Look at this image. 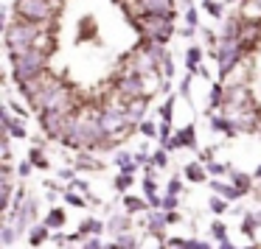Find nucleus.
<instances>
[{"label": "nucleus", "mask_w": 261, "mask_h": 249, "mask_svg": "<svg viewBox=\"0 0 261 249\" xmlns=\"http://www.w3.org/2000/svg\"><path fill=\"white\" fill-rule=\"evenodd\" d=\"M101 137H107L101 126V115H81V118H73V124L62 140L68 146H99Z\"/></svg>", "instance_id": "obj_1"}, {"label": "nucleus", "mask_w": 261, "mask_h": 249, "mask_svg": "<svg viewBox=\"0 0 261 249\" xmlns=\"http://www.w3.org/2000/svg\"><path fill=\"white\" fill-rule=\"evenodd\" d=\"M45 34V28L42 23H28V20H20V23H14L6 28V45L12 51V56H20L25 51H31L34 42H40Z\"/></svg>", "instance_id": "obj_2"}, {"label": "nucleus", "mask_w": 261, "mask_h": 249, "mask_svg": "<svg viewBox=\"0 0 261 249\" xmlns=\"http://www.w3.org/2000/svg\"><path fill=\"white\" fill-rule=\"evenodd\" d=\"M42 68H45V51H40V48H31L20 56H14V76H17L20 84L40 79Z\"/></svg>", "instance_id": "obj_3"}, {"label": "nucleus", "mask_w": 261, "mask_h": 249, "mask_svg": "<svg viewBox=\"0 0 261 249\" xmlns=\"http://www.w3.org/2000/svg\"><path fill=\"white\" fill-rule=\"evenodd\" d=\"M57 12V0H17V14L28 23H45Z\"/></svg>", "instance_id": "obj_4"}, {"label": "nucleus", "mask_w": 261, "mask_h": 249, "mask_svg": "<svg viewBox=\"0 0 261 249\" xmlns=\"http://www.w3.org/2000/svg\"><path fill=\"white\" fill-rule=\"evenodd\" d=\"M135 23L141 25V28H143V34L152 36L155 42H163V39L171 34V17H160V14H143V17H138Z\"/></svg>", "instance_id": "obj_5"}, {"label": "nucleus", "mask_w": 261, "mask_h": 249, "mask_svg": "<svg viewBox=\"0 0 261 249\" xmlns=\"http://www.w3.org/2000/svg\"><path fill=\"white\" fill-rule=\"evenodd\" d=\"M216 56H219V76L225 79L227 73L233 70V65L239 62V56H241V45H239L236 39H222Z\"/></svg>", "instance_id": "obj_6"}, {"label": "nucleus", "mask_w": 261, "mask_h": 249, "mask_svg": "<svg viewBox=\"0 0 261 249\" xmlns=\"http://www.w3.org/2000/svg\"><path fill=\"white\" fill-rule=\"evenodd\" d=\"M143 76H138V73H126L118 79V90L124 95L126 101H135V98H143Z\"/></svg>", "instance_id": "obj_7"}, {"label": "nucleus", "mask_w": 261, "mask_h": 249, "mask_svg": "<svg viewBox=\"0 0 261 249\" xmlns=\"http://www.w3.org/2000/svg\"><path fill=\"white\" fill-rule=\"evenodd\" d=\"M143 14H160V17H171V0H138Z\"/></svg>", "instance_id": "obj_8"}, {"label": "nucleus", "mask_w": 261, "mask_h": 249, "mask_svg": "<svg viewBox=\"0 0 261 249\" xmlns=\"http://www.w3.org/2000/svg\"><path fill=\"white\" fill-rule=\"evenodd\" d=\"M34 215H37V202L34 199H20V210H17V215H14V218H17V230L23 232Z\"/></svg>", "instance_id": "obj_9"}, {"label": "nucleus", "mask_w": 261, "mask_h": 249, "mask_svg": "<svg viewBox=\"0 0 261 249\" xmlns=\"http://www.w3.org/2000/svg\"><path fill=\"white\" fill-rule=\"evenodd\" d=\"M180 146H194V126H185L182 132H177L166 148H180Z\"/></svg>", "instance_id": "obj_10"}, {"label": "nucleus", "mask_w": 261, "mask_h": 249, "mask_svg": "<svg viewBox=\"0 0 261 249\" xmlns=\"http://www.w3.org/2000/svg\"><path fill=\"white\" fill-rule=\"evenodd\" d=\"M143 109H146V98H135V101H129V107H126V121H129V124L141 121V118H143Z\"/></svg>", "instance_id": "obj_11"}, {"label": "nucleus", "mask_w": 261, "mask_h": 249, "mask_svg": "<svg viewBox=\"0 0 261 249\" xmlns=\"http://www.w3.org/2000/svg\"><path fill=\"white\" fill-rule=\"evenodd\" d=\"M211 188H214V191H216V196H225L227 202H230V199H239V196H241V193H239V188H236V185H225V182H214Z\"/></svg>", "instance_id": "obj_12"}, {"label": "nucleus", "mask_w": 261, "mask_h": 249, "mask_svg": "<svg viewBox=\"0 0 261 249\" xmlns=\"http://www.w3.org/2000/svg\"><path fill=\"white\" fill-rule=\"evenodd\" d=\"M166 221H169V215H163V213H152V215H149V230H152V235H155V238L163 235Z\"/></svg>", "instance_id": "obj_13"}, {"label": "nucleus", "mask_w": 261, "mask_h": 249, "mask_svg": "<svg viewBox=\"0 0 261 249\" xmlns=\"http://www.w3.org/2000/svg\"><path fill=\"white\" fill-rule=\"evenodd\" d=\"M143 191H146V199L152 207H158V204H163V199H158V188H155V179L152 177H146V182H143Z\"/></svg>", "instance_id": "obj_14"}, {"label": "nucleus", "mask_w": 261, "mask_h": 249, "mask_svg": "<svg viewBox=\"0 0 261 249\" xmlns=\"http://www.w3.org/2000/svg\"><path fill=\"white\" fill-rule=\"evenodd\" d=\"M62 224H65V210L54 207V210L45 215V227H48V230H54V227H62Z\"/></svg>", "instance_id": "obj_15"}, {"label": "nucleus", "mask_w": 261, "mask_h": 249, "mask_svg": "<svg viewBox=\"0 0 261 249\" xmlns=\"http://www.w3.org/2000/svg\"><path fill=\"white\" fill-rule=\"evenodd\" d=\"M101 230H104V224H101V221H96V218H87V221L81 224L79 235H81V238H84V235H99Z\"/></svg>", "instance_id": "obj_16"}, {"label": "nucleus", "mask_w": 261, "mask_h": 249, "mask_svg": "<svg viewBox=\"0 0 261 249\" xmlns=\"http://www.w3.org/2000/svg\"><path fill=\"white\" fill-rule=\"evenodd\" d=\"M3 126H6V129H9L14 137H25V129H23L20 124H14V118H12L9 112H3Z\"/></svg>", "instance_id": "obj_17"}, {"label": "nucleus", "mask_w": 261, "mask_h": 249, "mask_svg": "<svg viewBox=\"0 0 261 249\" xmlns=\"http://www.w3.org/2000/svg\"><path fill=\"white\" fill-rule=\"evenodd\" d=\"M28 241H31L34 247H40L42 241H48V227H45V224L34 227V230H31V235H28Z\"/></svg>", "instance_id": "obj_18"}, {"label": "nucleus", "mask_w": 261, "mask_h": 249, "mask_svg": "<svg viewBox=\"0 0 261 249\" xmlns=\"http://www.w3.org/2000/svg\"><path fill=\"white\" fill-rule=\"evenodd\" d=\"M121 249H138V238L132 235V232H121L118 235V241H115Z\"/></svg>", "instance_id": "obj_19"}, {"label": "nucleus", "mask_w": 261, "mask_h": 249, "mask_svg": "<svg viewBox=\"0 0 261 249\" xmlns=\"http://www.w3.org/2000/svg\"><path fill=\"white\" fill-rule=\"evenodd\" d=\"M124 204H126V210H129V213H141V210H146V202H143V199H135V196H126Z\"/></svg>", "instance_id": "obj_20"}, {"label": "nucleus", "mask_w": 261, "mask_h": 249, "mask_svg": "<svg viewBox=\"0 0 261 249\" xmlns=\"http://www.w3.org/2000/svg\"><path fill=\"white\" fill-rule=\"evenodd\" d=\"M185 177H188V179H191V182H202V179H205V171L200 168L197 162H191V165L185 168Z\"/></svg>", "instance_id": "obj_21"}, {"label": "nucleus", "mask_w": 261, "mask_h": 249, "mask_svg": "<svg viewBox=\"0 0 261 249\" xmlns=\"http://www.w3.org/2000/svg\"><path fill=\"white\" fill-rule=\"evenodd\" d=\"M233 185L239 188V193H247V191H250V177H247V174H239V171H236V174H233Z\"/></svg>", "instance_id": "obj_22"}, {"label": "nucleus", "mask_w": 261, "mask_h": 249, "mask_svg": "<svg viewBox=\"0 0 261 249\" xmlns=\"http://www.w3.org/2000/svg\"><path fill=\"white\" fill-rule=\"evenodd\" d=\"M118 165L124 174H132L135 171V157H129V154H118Z\"/></svg>", "instance_id": "obj_23"}, {"label": "nucleus", "mask_w": 261, "mask_h": 249, "mask_svg": "<svg viewBox=\"0 0 261 249\" xmlns=\"http://www.w3.org/2000/svg\"><path fill=\"white\" fill-rule=\"evenodd\" d=\"M214 129H216V132H227V135H233V132H236L233 124H230L227 118H214Z\"/></svg>", "instance_id": "obj_24"}, {"label": "nucleus", "mask_w": 261, "mask_h": 249, "mask_svg": "<svg viewBox=\"0 0 261 249\" xmlns=\"http://www.w3.org/2000/svg\"><path fill=\"white\" fill-rule=\"evenodd\" d=\"M208 204H211V210H214L216 215H222V213L227 210V199H222V196H214Z\"/></svg>", "instance_id": "obj_25"}, {"label": "nucleus", "mask_w": 261, "mask_h": 249, "mask_svg": "<svg viewBox=\"0 0 261 249\" xmlns=\"http://www.w3.org/2000/svg\"><path fill=\"white\" fill-rule=\"evenodd\" d=\"M211 232H214V238H219L222 244H225V241H227V227L222 224V221H216V224L211 227Z\"/></svg>", "instance_id": "obj_26"}, {"label": "nucleus", "mask_w": 261, "mask_h": 249, "mask_svg": "<svg viewBox=\"0 0 261 249\" xmlns=\"http://www.w3.org/2000/svg\"><path fill=\"white\" fill-rule=\"evenodd\" d=\"M166 162H169L166 151H155V154H152V165H155V168H166Z\"/></svg>", "instance_id": "obj_27"}, {"label": "nucleus", "mask_w": 261, "mask_h": 249, "mask_svg": "<svg viewBox=\"0 0 261 249\" xmlns=\"http://www.w3.org/2000/svg\"><path fill=\"white\" fill-rule=\"evenodd\" d=\"M200 56H202V51H200V48H191V51H188V68H191V70H197Z\"/></svg>", "instance_id": "obj_28"}, {"label": "nucleus", "mask_w": 261, "mask_h": 249, "mask_svg": "<svg viewBox=\"0 0 261 249\" xmlns=\"http://www.w3.org/2000/svg\"><path fill=\"white\" fill-rule=\"evenodd\" d=\"M31 162H34L37 168H48V162L42 160V151H40V148H34V151H31Z\"/></svg>", "instance_id": "obj_29"}, {"label": "nucleus", "mask_w": 261, "mask_h": 249, "mask_svg": "<svg viewBox=\"0 0 261 249\" xmlns=\"http://www.w3.org/2000/svg\"><path fill=\"white\" fill-rule=\"evenodd\" d=\"M129 185H132V177H129V174H121V177L115 179V188H118V191H126Z\"/></svg>", "instance_id": "obj_30"}, {"label": "nucleus", "mask_w": 261, "mask_h": 249, "mask_svg": "<svg viewBox=\"0 0 261 249\" xmlns=\"http://www.w3.org/2000/svg\"><path fill=\"white\" fill-rule=\"evenodd\" d=\"M110 230H124L126 232V218L124 215H115L113 221H110Z\"/></svg>", "instance_id": "obj_31"}, {"label": "nucleus", "mask_w": 261, "mask_h": 249, "mask_svg": "<svg viewBox=\"0 0 261 249\" xmlns=\"http://www.w3.org/2000/svg\"><path fill=\"white\" fill-rule=\"evenodd\" d=\"M14 232H17L14 227H3V244H6V247H9V244H14Z\"/></svg>", "instance_id": "obj_32"}, {"label": "nucleus", "mask_w": 261, "mask_h": 249, "mask_svg": "<svg viewBox=\"0 0 261 249\" xmlns=\"http://www.w3.org/2000/svg\"><path fill=\"white\" fill-rule=\"evenodd\" d=\"M171 107H174V98H169L166 107H163V124H169V121H171Z\"/></svg>", "instance_id": "obj_33"}, {"label": "nucleus", "mask_w": 261, "mask_h": 249, "mask_svg": "<svg viewBox=\"0 0 261 249\" xmlns=\"http://www.w3.org/2000/svg\"><path fill=\"white\" fill-rule=\"evenodd\" d=\"M180 188H182V182L174 177V179L169 182V196H177V193H180Z\"/></svg>", "instance_id": "obj_34"}, {"label": "nucleus", "mask_w": 261, "mask_h": 249, "mask_svg": "<svg viewBox=\"0 0 261 249\" xmlns=\"http://www.w3.org/2000/svg\"><path fill=\"white\" fill-rule=\"evenodd\" d=\"M141 132H143V135H149V137H155V135H158L155 124H149V121H146V124H141Z\"/></svg>", "instance_id": "obj_35"}, {"label": "nucleus", "mask_w": 261, "mask_h": 249, "mask_svg": "<svg viewBox=\"0 0 261 249\" xmlns=\"http://www.w3.org/2000/svg\"><path fill=\"white\" fill-rule=\"evenodd\" d=\"M225 168H227V165H222V162H211V165H208V171H211L214 177H219V174H225Z\"/></svg>", "instance_id": "obj_36"}, {"label": "nucleus", "mask_w": 261, "mask_h": 249, "mask_svg": "<svg viewBox=\"0 0 261 249\" xmlns=\"http://www.w3.org/2000/svg\"><path fill=\"white\" fill-rule=\"evenodd\" d=\"M160 207H166V210H174V207H177V196H166Z\"/></svg>", "instance_id": "obj_37"}, {"label": "nucleus", "mask_w": 261, "mask_h": 249, "mask_svg": "<svg viewBox=\"0 0 261 249\" xmlns=\"http://www.w3.org/2000/svg\"><path fill=\"white\" fill-rule=\"evenodd\" d=\"M211 98H214V107H219V104H222V87H219V84L214 87V92H211Z\"/></svg>", "instance_id": "obj_38"}, {"label": "nucleus", "mask_w": 261, "mask_h": 249, "mask_svg": "<svg viewBox=\"0 0 261 249\" xmlns=\"http://www.w3.org/2000/svg\"><path fill=\"white\" fill-rule=\"evenodd\" d=\"M17 174H20V177H28V174H31V162H20V165H17Z\"/></svg>", "instance_id": "obj_39"}, {"label": "nucleus", "mask_w": 261, "mask_h": 249, "mask_svg": "<svg viewBox=\"0 0 261 249\" xmlns=\"http://www.w3.org/2000/svg\"><path fill=\"white\" fill-rule=\"evenodd\" d=\"M185 20H188V28H194V23H197V12L188 9V12H185Z\"/></svg>", "instance_id": "obj_40"}, {"label": "nucleus", "mask_w": 261, "mask_h": 249, "mask_svg": "<svg viewBox=\"0 0 261 249\" xmlns=\"http://www.w3.org/2000/svg\"><path fill=\"white\" fill-rule=\"evenodd\" d=\"M208 12L214 14V17H222V9H219L216 3H211V0H208Z\"/></svg>", "instance_id": "obj_41"}, {"label": "nucleus", "mask_w": 261, "mask_h": 249, "mask_svg": "<svg viewBox=\"0 0 261 249\" xmlns=\"http://www.w3.org/2000/svg\"><path fill=\"white\" fill-rule=\"evenodd\" d=\"M81 249H104V247L99 244V241H96V238H90V241H87V244H84Z\"/></svg>", "instance_id": "obj_42"}, {"label": "nucleus", "mask_w": 261, "mask_h": 249, "mask_svg": "<svg viewBox=\"0 0 261 249\" xmlns=\"http://www.w3.org/2000/svg\"><path fill=\"white\" fill-rule=\"evenodd\" d=\"M68 202H70V204H81V199L76 196V193H68Z\"/></svg>", "instance_id": "obj_43"}, {"label": "nucleus", "mask_w": 261, "mask_h": 249, "mask_svg": "<svg viewBox=\"0 0 261 249\" xmlns=\"http://www.w3.org/2000/svg\"><path fill=\"white\" fill-rule=\"evenodd\" d=\"M194 249H214L211 244H200V241H194Z\"/></svg>", "instance_id": "obj_44"}, {"label": "nucleus", "mask_w": 261, "mask_h": 249, "mask_svg": "<svg viewBox=\"0 0 261 249\" xmlns=\"http://www.w3.org/2000/svg\"><path fill=\"white\" fill-rule=\"evenodd\" d=\"M219 249H236V247H233L230 241H225V244H222V247H219Z\"/></svg>", "instance_id": "obj_45"}, {"label": "nucleus", "mask_w": 261, "mask_h": 249, "mask_svg": "<svg viewBox=\"0 0 261 249\" xmlns=\"http://www.w3.org/2000/svg\"><path fill=\"white\" fill-rule=\"evenodd\" d=\"M104 249H121V247H118V244H107Z\"/></svg>", "instance_id": "obj_46"}, {"label": "nucleus", "mask_w": 261, "mask_h": 249, "mask_svg": "<svg viewBox=\"0 0 261 249\" xmlns=\"http://www.w3.org/2000/svg\"><path fill=\"white\" fill-rule=\"evenodd\" d=\"M256 221H259V224H261V213H256Z\"/></svg>", "instance_id": "obj_47"}, {"label": "nucleus", "mask_w": 261, "mask_h": 249, "mask_svg": "<svg viewBox=\"0 0 261 249\" xmlns=\"http://www.w3.org/2000/svg\"><path fill=\"white\" fill-rule=\"evenodd\" d=\"M256 177H261V165H259V171H256Z\"/></svg>", "instance_id": "obj_48"}, {"label": "nucleus", "mask_w": 261, "mask_h": 249, "mask_svg": "<svg viewBox=\"0 0 261 249\" xmlns=\"http://www.w3.org/2000/svg\"><path fill=\"white\" fill-rule=\"evenodd\" d=\"M256 3H259V9H261V0H256Z\"/></svg>", "instance_id": "obj_49"}, {"label": "nucleus", "mask_w": 261, "mask_h": 249, "mask_svg": "<svg viewBox=\"0 0 261 249\" xmlns=\"http://www.w3.org/2000/svg\"><path fill=\"white\" fill-rule=\"evenodd\" d=\"M247 249H256V247H247Z\"/></svg>", "instance_id": "obj_50"}]
</instances>
